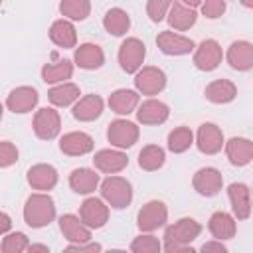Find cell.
<instances>
[{
	"label": "cell",
	"instance_id": "6da1fadb",
	"mask_svg": "<svg viewBox=\"0 0 253 253\" xmlns=\"http://www.w3.org/2000/svg\"><path fill=\"white\" fill-rule=\"evenodd\" d=\"M202 233V225L194 217H182L176 223L168 225L164 231V249L168 253L176 251H194L192 241Z\"/></svg>",
	"mask_w": 253,
	"mask_h": 253
},
{
	"label": "cell",
	"instance_id": "7a4b0ae2",
	"mask_svg": "<svg viewBox=\"0 0 253 253\" xmlns=\"http://www.w3.org/2000/svg\"><path fill=\"white\" fill-rule=\"evenodd\" d=\"M55 217V204L49 194H32L24 206V221L34 227H45Z\"/></svg>",
	"mask_w": 253,
	"mask_h": 253
},
{
	"label": "cell",
	"instance_id": "3957f363",
	"mask_svg": "<svg viewBox=\"0 0 253 253\" xmlns=\"http://www.w3.org/2000/svg\"><path fill=\"white\" fill-rule=\"evenodd\" d=\"M101 196L111 208L123 210L132 200V186L121 176H109L101 182Z\"/></svg>",
	"mask_w": 253,
	"mask_h": 253
},
{
	"label": "cell",
	"instance_id": "277c9868",
	"mask_svg": "<svg viewBox=\"0 0 253 253\" xmlns=\"http://www.w3.org/2000/svg\"><path fill=\"white\" fill-rule=\"evenodd\" d=\"M168 219V210H166V204L160 202V200H150L146 202L140 210H138V215H136V225L140 231L144 233H150V231H156L158 227H162Z\"/></svg>",
	"mask_w": 253,
	"mask_h": 253
},
{
	"label": "cell",
	"instance_id": "5b68a950",
	"mask_svg": "<svg viewBox=\"0 0 253 253\" xmlns=\"http://www.w3.org/2000/svg\"><path fill=\"white\" fill-rule=\"evenodd\" d=\"M144 55L146 45L138 38H126L119 47V63L126 73H136L144 63Z\"/></svg>",
	"mask_w": 253,
	"mask_h": 253
},
{
	"label": "cell",
	"instance_id": "8992f818",
	"mask_svg": "<svg viewBox=\"0 0 253 253\" xmlns=\"http://www.w3.org/2000/svg\"><path fill=\"white\" fill-rule=\"evenodd\" d=\"M134 87L142 95H158L166 87V73L154 65L140 67L134 77Z\"/></svg>",
	"mask_w": 253,
	"mask_h": 253
},
{
	"label": "cell",
	"instance_id": "52a82bcc",
	"mask_svg": "<svg viewBox=\"0 0 253 253\" xmlns=\"http://www.w3.org/2000/svg\"><path fill=\"white\" fill-rule=\"evenodd\" d=\"M138 134H140L138 126L126 119H117L107 128V138L117 148H130L138 140Z\"/></svg>",
	"mask_w": 253,
	"mask_h": 253
},
{
	"label": "cell",
	"instance_id": "ba28073f",
	"mask_svg": "<svg viewBox=\"0 0 253 253\" xmlns=\"http://www.w3.org/2000/svg\"><path fill=\"white\" fill-rule=\"evenodd\" d=\"M61 130V119L59 113L51 107H43L34 117V132L42 140H51Z\"/></svg>",
	"mask_w": 253,
	"mask_h": 253
},
{
	"label": "cell",
	"instance_id": "9c48e42d",
	"mask_svg": "<svg viewBox=\"0 0 253 253\" xmlns=\"http://www.w3.org/2000/svg\"><path fill=\"white\" fill-rule=\"evenodd\" d=\"M192 186L194 190L200 194V196H206V198H211L215 194H219V190L223 188V176L217 168H211V166H206V168H200L194 178H192Z\"/></svg>",
	"mask_w": 253,
	"mask_h": 253
},
{
	"label": "cell",
	"instance_id": "30bf717a",
	"mask_svg": "<svg viewBox=\"0 0 253 253\" xmlns=\"http://www.w3.org/2000/svg\"><path fill=\"white\" fill-rule=\"evenodd\" d=\"M79 217L89 229H99L109 221V206L99 198H87L79 208Z\"/></svg>",
	"mask_w": 253,
	"mask_h": 253
},
{
	"label": "cell",
	"instance_id": "8fae6325",
	"mask_svg": "<svg viewBox=\"0 0 253 253\" xmlns=\"http://www.w3.org/2000/svg\"><path fill=\"white\" fill-rule=\"evenodd\" d=\"M196 146L202 154H217L223 148V132L213 123H202L196 134Z\"/></svg>",
	"mask_w": 253,
	"mask_h": 253
},
{
	"label": "cell",
	"instance_id": "7c38bea8",
	"mask_svg": "<svg viewBox=\"0 0 253 253\" xmlns=\"http://www.w3.org/2000/svg\"><path fill=\"white\" fill-rule=\"evenodd\" d=\"M221 57H223L221 45H219L215 40H204V42L196 47L194 65H196L200 71H213V69L221 63Z\"/></svg>",
	"mask_w": 253,
	"mask_h": 253
},
{
	"label": "cell",
	"instance_id": "4fadbf2b",
	"mask_svg": "<svg viewBox=\"0 0 253 253\" xmlns=\"http://www.w3.org/2000/svg\"><path fill=\"white\" fill-rule=\"evenodd\" d=\"M156 45L166 55H186V53L194 51V47H196L190 38L180 36V34H174V32H168V30L158 34Z\"/></svg>",
	"mask_w": 253,
	"mask_h": 253
},
{
	"label": "cell",
	"instance_id": "5bb4252c",
	"mask_svg": "<svg viewBox=\"0 0 253 253\" xmlns=\"http://www.w3.org/2000/svg\"><path fill=\"white\" fill-rule=\"evenodd\" d=\"M38 91L34 87H28V85H22V87H16L10 91L8 99H6V107L12 111V113H18V115H24V113H30L36 105H38Z\"/></svg>",
	"mask_w": 253,
	"mask_h": 253
},
{
	"label": "cell",
	"instance_id": "9a60e30c",
	"mask_svg": "<svg viewBox=\"0 0 253 253\" xmlns=\"http://www.w3.org/2000/svg\"><path fill=\"white\" fill-rule=\"evenodd\" d=\"M227 196L231 202L233 215L237 219H247L251 215V190H249V186L241 184V182H233L227 188Z\"/></svg>",
	"mask_w": 253,
	"mask_h": 253
},
{
	"label": "cell",
	"instance_id": "2e32d148",
	"mask_svg": "<svg viewBox=\"0 0 253 253\" xmlns=\"http://www.w3.org/2000/svg\"><path fill=\"white\" fill-rule=\"evenodd\" d=\"M93 164H95L97 170H101V172H105V174H117V172H121V170L126 168L128 158H126V154L121 152V150L103 148V150L95 152Z\"/></svg>",
	"mask_w": 253,
	"mask_h": 253
},
{
	"label": "cell",
	"instance_id": "e0dca14e",
	"mask_svg": "<svg viewBox=\"0 0 253 253\" xmlns=\"http://www.w3.org/2000/svg\"><path fill=\"white\" fill-rule=\"evenodd\" d=\"M59 150L67 156H83L93 150V138L87 132L73 130L61 136L59 140Z\"/></svg>",
	"mask_w": 253,
	"mask_h": 253
},
{
	"label": "cell",
	"instance_id": "ac0fdd59",
	"mask_svg": "<svg viewBox=\"0 0 253 253\" xmlns=\"http://www.w3.org/2000/svg\"><path fill=\"white\" fill-rule=\"evenodd\" d=\"M225 154L233 166H247L253 158V142L243 136H233L227 142H223Z\"/></svg>",
	"mask_w": 253,
	"mask_h": 253
},
{
	"label": "cell",
	"instance_id": "d6986e66",
	"mask_svg": "<svg viewBox=\"0 0 253 253\" xmlns=\"http://www.w3.org/2000/svg\"><path fill=\"white\" fill-rule=\"evenodd\" d=\"M59 229L69 243H83L91 239V229L81 221V217L73 213H65L59 217Z\"/></svg>",
	"mask_w": 253,
	"mask_h": 253
},
{
	"label": "cell",
	"instance_id": "ffe728a7",
	"mask_svg": "<svg viewBox=\"0 0 253 253\" xmlns=\"http://www.w3.org/2000/svg\"><path fill=\"white\" fill-rule=\"evenodd\" d=\"M168 117H170L168 105L158 99H146L136 111V119L142 125H162Z\"/></svg>",
	"mask_w": 253,
	"mask_h": 253
},
{
	"label": "cell",
	"instance_id": "44dd1931",
	"mask_svg": "<svg viewBox=\"0 0 253 253\" xmlns=\"http://www.w3.org/2000/svg\"><path fill=\"white\" fill-rule=\"evenodd\" d=\"M227 63L237 71H249L253 67V45L245 40H237L227 49Z\"/></svg>",
	"mask_w": 253,
	"mask_h": 253
},
{
	"label": "cell",
	"instance_id": "7402d4cb",
	"mask_svg": "<svg viewBox=\"0 0 253 253\" xmlns=\"http://www.w3.org/2000/svg\"><path fill=\"white\" fill-rule=\"evenodd\" d=\"M28 184L34 190L47 192L57 184V170L51 164H36L28 170Z\"/></svg>",
	"mask_w": 253,
	"mask_h": 253
},
{
	"label": "cell",
	"instance_id": "603a6c76",
	"mask_svg": "<svg viewBox=\"0 0 253 253\" xmlns=\"http://www.w3.org/2000/svg\"><path fill=\"white\" fill-rule=\"evenodd\" d=\"M206 99L210 103H215V105H225V103H231L235 97H237V87L233 81L229 79H215L211 81L206 91H204Z\"/></svg>",
	"mask_w": 253,
	"mask_h": 253
},
{
	"label": "cell",
	"instance_id": "cb8c5ba5",
	"mask_svg": "<svg viewBox=\"0 0 253 253\" xmlns=\"http://www.w3.org/2000/svg\"><path fill=\"white\" fill-rule=\"evenodd\" d=\"M103 113V99L99 95H85L81 99H77L75 107H73V117L81 123H89L99 119Z\"/></svg>",
	"mask_w": 253,
	"mask_h": 253
},
{
	"label": "cell",
	"instance_id": "d4e9b609",
	"mask_svg": "<svg viewBox=\"0 0 253 253\" xmlns=\"http://www.w3.org/2000/svg\"><path fill=\"white\" fill-rule=\"evenodd\" d=\"M73 61L81 69H99L105 63V53L97 43H81L75 49Z\"/></svg>",
	"mask_w": 253,
	"mask_h": 253
},
{
	"label": "cell",
	"instance_id": "484cf974",
	"mask_svg": "<svg viewBox=\"0 0 253 253\" xmlns=\"http://www.w3.org/2000/svg\"><path fill=\"white\" fill-rule=\"evenodd\" d=\"M196 20H198V14H196L194 8L184 6V4L178 2V0L172 2L170 10H168V24H170L174 30H180V32L190 30V28L196 24Z\"/></svg>",
	"mask_w": 253,
	"mask_h": 253
},
{
	"label": "cell",
	"instance_id": "4316f807",
	"mask_svg": "<svg viewBox=\"0 0 253 253\" xmlns=\"http://www.w3.org/2000/svg\"><path fill=\"white\" fill-rule=\"evenodd\" d=\"M208 229L213 235V239L223 241V239H231L235 235L237 225H235L233 215H229L225 211H215V213H211V217L208 221Z\"/></svg>",
	"mask_w": 253,
	"mask_h": 253
},
{
	"label": "cell",
	"instance_id": "83f0119b",
	"mask_svg": "<svg viewBox=\"0 0 253 253\" xmlns=\"http://www.w3.org/2000/svg\"><path fill=\"white\" fill-rule=\"evenodd\" d=\"M69 186L75 194H91L99 186V174L91 168H75L69 174Z\"/></svg>",
	"mask_w": 253,
	"mask_h": 253
},
{
	"label": "cell",
	"instance_id": "f1b7e54d",
	"mask_svg": "<svg viewBox=\"0 0 253 253\" xmlns=\"http://www.w3.org/2000/svg\"><path fill=\"white\" fill-rule=\"evenodd\" d=\"M138 93L132 89H117L109 97V107L117 115H130L138 107Z\"/></svg>",
	"mask_w": 253,
	"mask_h": 253
},
{
	"label": "cell",
	"instance_id": "f546056e",
	"mask_svg": "<svg viewBox=\"0 0 253 253\" xmlns=\"http://www.w3.org/2000/svg\"><path fill=\"white\" fill-rule=\"evenodd\" d=\"M49 40L63 47V49H69V47H75L77 43V34H75V28L71 22L67 20H55L49 28Z\"/></svg>",
	"mask_w": 253,
	"mask_h": 253
},
{
	"label": "cell",
	"instance_id": "4dcf8cb0",
	"mask_svg": "<svg viewBox=\"0 0 253 253\" xmlns=\"http://www.w3.org/2000/svg\"><path fill=\"white\" fill-rule=\"evenodd\" d=\"M79 95H81L79 87L75 83H67V81H63L47 91V99L55 107H69L79 99Z\"/></svg>",
	"mask_w": 253,
	"mask_h": 253
},
{
	"label": "cell",
	"instance_id": "1f68e13d",
	"mask_svg": "<svg viewBox=\"0 0 253 253\" xmlns=\"http://www.w3.org/2000/svg\"><path fill=\"white\" fill-rule=\"evenodd\" d=\"M103 26H105V30L111 36H117L119 38V36H125L128 32L130 18H128V14L123 8H111L105 14V18H103Z\"/></svg>",
	"mask_w": 253,
	"mask_h": 253
},
{
	"label": "cell",
	"instance_id": "d6a6232c",
	"mask_svg": "<svg viewBox=\"0 0 253 253\" xmlns=\"http://www.w3.org/2000/svg\"><path fill=\"white\" fill-rule=\"evenodd\" d=\"M164 162H166V152L158 144H146L138 152V166L146 172H154V170L162 168Z\"/></svg>",
	"mask_w": 253,
	"mask_h": 253
},
{
	"label": "cell",
	"instance_id": "836d02e7",
	"mask_svg": "<svg viewBox=\"0 0 253 253\" xmlns=\"http://www.w3.org/2000/svg\"><path fill=\"white\" fill-rule=\"evenodd\" d=\"M73 75V63L69 59H59L55 63H45L42 67V79L45 83H63Z\"/></svg>",
	"mask_w": 253,
	"mask_h": 253
},
{
	"label": "cell",
	"instance_id": "e575fe53",
	"mask_svg": "<svg viewBox=\"0 0 253 253\" xmlns=\"http://www.w3.org/2000/svg\"><path fill=\"white\" fill-rule=\"evenodd\" d=\"M194 144V132L188 126H176L174 130L168 132V148L174 154L186 152Z\"/></svg>",
	"mask_w": 253,
	"mask_h": 253
},
{
	"label": "cell",
	"instance_id": "d590c367",
	"mask_svg": "<svg viewBox=\"0 0 253 253\" xmlns=\"http://www.w3.org/2000/svg\"><path fill=\"white\" fill-rule=\"evenodd\" d=\"M61 16L69 20H85L91 14V2L89 0H61L59 2Z\"/></svg>",
	"mask_w": 253,
	"mask_h": 253
},
{
	"label": "cell",
	"instance_id": "8d00e7d4",
	"mask_svg": "<svg viewBox=\"0 0 253 253\" xmlns=\"http://www.w3.org/2000/svg\"><path fill=\"white\" fill-rule=\"evenodd\" d=\"M160 249H162V245H160L158 237L148 235V233L134 237L130 243V251H134V253H158Z\"/></svg>",
	"mask_w": 253,
	"mask_h": 253
},
{
	"label": "cell",
	"instance_id": "74e56055",
	"mask_svg": "<svg viewBox=\"0 0 253 253\" xmlns=\"http://www.w3.org/2000/svg\"><path fill=\"white\" fill-rule=\"evenodd\" d=\"M28 245H30V241H28L26 233L14 231V233H8V235L4 237V241H2V251H4V253H22V251L28 249Z\"/></svg>",
	"mask_w": 253,
	"mask_h": 253
},
{
	"label": "cell",
	"instance_id": "f35d334b",
	"mask_svg": "<svg viewBox=\"0 0 253 253\" xmlns=\"http://www.w3.org/2000/svg\"><path fill=\"white\" fill-rule=\"evenodd\" d=\"M174 0H148L146 4V14L152 22H162L164 16L168 14L170 6H172Z\"/></svg>",
	"mask_w": 253,
	"mask_h": 253
},
{
	"label": "cell",
	"instance_id": "ab89813d",
	"mask_svg": "<svg viewBox=\"0 0 253 253\" xmlns=\"http://www.w3.org/2000/svg\"><path fill=\"white\" fill-rule=\"evenodd\" d=\"M18 162V148L10 140H0V168H8Z\"/></svg>",
	"mask_w": 253,
	"mask_h": 253
},
{
	"label": "cell",
	"instance_id": "60d3db41",
	"mask_svg": "<svg viewBox=\"0 0 253 253\" xmlns=\"http://www.w3.org/2000/svg\"><path fill=\"white\" fill-rule=\"evenodd\" d=\"M200 6H202V14L210 20L219 18L225 12V0H202Z\"/></svg>",
	"mask_w": 253,
	"mask_h": 253
},
{
	"label": "cell",
	"instance_id": "b9f144b4",
	"mask_svg": "<svg viewBox=\"0 0 253 253\" xmlns=\"http://www.w3.org/2000/svg\"><path fill=\"white\" fill-rule=\"evenodd\" d=\"M67 251L95 253V251H101V245H99V243H89V241H83V243H69V245H67Z\"/></svg>",
	"mask_w": 253,
	"mask_h": 253
},
{
	"label": "cell",
	"instance_id": "7bdbcfd3",
	"mask_svg": "<svg viewBox=\"0 0 253 253\" xmlns=\"http://www.w3.org/2000/svg\"><path fill=\"white\" fill-rule=\"evenodd\" d=\"M202 251H206V253H210V251L225 253V251H227V247H225L219 239H215V241H208V243H204V245H202Z\"/></svg>",
	"mask_w": 253,
	"mask_h": 253
},
{
	"label": "cell",
	"instance_id": "ee69618b",
	"mask_svg": "<svg viewBox=\"0 0 253 253\" xmlns=\"http://www.w3.org/2000/svg\"><path fill=\"white\" fill-rule=\"evenodd\" d=\"M10 227H12V219H10V215L4 213V211H0V235L6 233V231H10Z\"/></svg>",
	"mask_w": 253,
	"mask_h": 253
},
{
	"label": "cell",
	"instance_id": "f6af8a7d",
	"mask_svg": "<svg viewBox=\"0 0 253 253\" xmlns=\"http://www.w3.org/2000/svg\"><path fill=\"white\" fill-rule=\"evenodd\" d=\"M26 251H30V253H34V251H42V253H49V247H47V245H42V243H30Z\"/></svg>",
	"mask_w": 253,
	"mask_h": 253
},
{
	"label": "cell",
	"instance_id": "bcb514c9",
	"mask_svg": "<svg viewBox=\"0 0 253 253\" xmlns=\"http://www.w3.org/2000/svg\"><path fill=\"white\" fill-rule=\"evenodd\" d=\"M184 6H190V8H196V6H200L202 4V0H180Z\"/></svg>",
	"mask_w": 253,
	"mask_h": 253
},
{
	"label": "cell",
	"instance_id": "7dc6e473",
	"mask_svg": "<svg viewBox=\"0 0 253 253\" xmlns=\"http://www.w3.org/2000/svg\"><path fill=\"white\" fill-rule=\"evenodd\" d=\"M241 4H243L245 8H251V6H253V0H241Z\"/></svg>",
	"mask_w": 253,
	"mask_h": 253
},
{
	"label": "cell",
	"instance_id": "c3c4849f",
	"mask_svg": "<svg viewBox=\"0 0 253 253\" xmlns=\"http://www.w3.org/2000/svg\"><path fill=\"white\" fill-rule=\"evenodd\" d=\"M2 113H4V107H2V103H0V121H2Z\"/></svg>",
	"mask_w": 253,
	"mask_h": 253
},
{
	"label": "cell",
	"instance_id": "681fc988",
	"mask_svg": "<svg viewBox=\"0 0 253 253\" xmlns=\"http://www.w3.org/2000/svg\"><path fill=\"white\" fill-rule=\"evenodd\" d=\"M0 4H2V0H0Z\"/></svg>",
	"mask_w": 253,
	"mask_h": 253
}]
</instances>
